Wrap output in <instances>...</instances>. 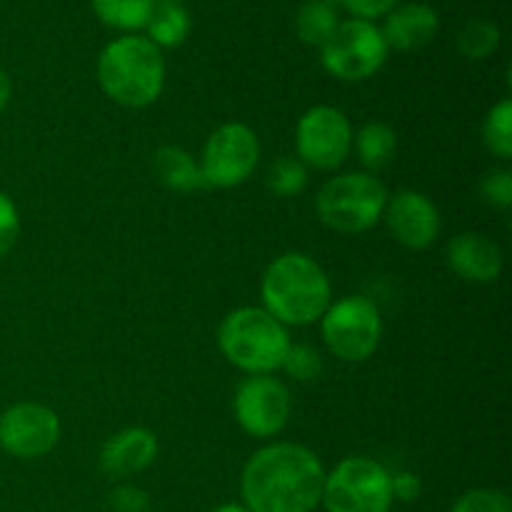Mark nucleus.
<instances>
[{
  "mask_svg": "<svg viewBox=\"0 0 512 512\" xmlns=\"http://www.w3.org/2000/svg\"><path fill=\"white\" fill-rule=\"evenodd\" d=\"M110 510L113 512H150L153 510V500L143 488L135 485H118L113 493L108 495Z\"/></svg>",
  "mask_w": 512,
  "mask_h": 512,
  "instance_id": "c85d7f7f",
  "label": "nucleus"
},
{
  "mask_svg": "<svg viewBox=\"0 0 512 512\" xmlns=\"http://www.w3.org/2000/svg\"><path fill=\"white\" fill-rule=\"evenodd\" d=\"M295 158L313 170H335L353 150V125L340 108L313 105L295 125Z\"/></svg>",
  "mask_w": 512,
  "mask_h": 512,
  "instance_id": "9d476101",
  "label": "nucleus"
},
{
  "mask_svg": "<svg viewBox=\"0 0 512 512\" xmlns=\"http://www.w3.org/2000/svg\"><path fill=\"white\" fill-rule=\"evenodd\" d=\"M338 5L335 0H305L295 13V33L305 45L323 48L338 30Z\"/></svg>",
  "mask_w": 512,
  "mask_h": 512,
  "instance_id": "6ab92c4d",
  "label": "nucleus"
},
{
  "mask_svg": "<svg viewBox=\"0 0 512 512\" xmlns=\"http://www.w3.org/2000/svg\"><path fill=\"white\" fill-rule=\"evenodd\" d=\"M325 468L298 443H270L253 453L240 475L243 505L250 512H313L323 500Z\"/></svg>",
  "mask_w": 512,
  "mask_h": 512,
  "instance_id": "f257e3e1",
  "label": "nucleus"
},
{
  "mask_svg": "<svg viewBox=\"0 0 512 512\" xmlns=\"http://www.w3.org/2000/svg\"><path fill=\"white\" fill-rule=\"evenodd\" d=\"M293 413V398L283 380L273 375H248L235 388L233 418L245 435L258 440L275 438Z\"/></svg>",
  "mask_w": 512,
  "mask_h": 512,
  "instance_id": "9b49d317",
  "label": "nucleus"
},
{
  "mask_svg": "<svg viewBox=\"0 0 512 512\" xmlns=\"http://www.w3.org/2000/svg\"><path fill=\"white\" fill-rule=\"evenodd\" d=\"M388 198V188L373 173H343L320 188L315 213L335 233H365L383 220Z\"/></svg>",
  "mask_w": 512,
  "mask_h": 512,
  "instance_id": "39448f33",
  "label": "nucleus"
},
{
  "mask_svg": "<svg viewBox=\"0 0 512 512\" xmlns=\"http://www.w3.org/2000/svg\"><path fill=\"white\" fill-rule=\"evenodd\" d=\"M150 40L158 48H178L190 35V15L183 0H153V15L145 25Z\"/></svg>",
  "mask_w": 512,
  "mask_h": 512,
  "instance_id": "a211bd4d",
  "label": "nucleus"
},
{
  "mask_svg": "<svg viewBox=\"0 0 512 512\" xmlns=\"http://www.w3.org/2000/svg\"><path fill=\"white\" fill-rule=\"evenodd\" d=\"M10 95H13V83H10L8 73H5V70L0 68V113H3V110L8 108Z\"/></svg>",
  "mask_w": 512,
  "mask_h": 512,
  "instance_id": "2f4dec72",
  "label": "nucleus"
},
{
  "mask_svg": "<svg viewBox=\"0 0 512 512\" xmlns=\"http://www.w3.org/2000/svg\"><path fill=\"white\" fill-rule=\"evenodd\" d=\"M290 340L288 328L260 305H243L223 318L218 348L230 365L248 375H273L283 368Z\"/></svg>",
  "mask_w": 512,
  "mask_h": 512,
  "instance_id": "20e7f679",
  "label": "nucleus"
},
{
  "mask_svg": "<svg viewBox=\"0 0 512 512\" xmlns=\"http://www.w3.org/2000/svg\"><path fill=\"white\" fill-rule=\"evenodd\" d=\"M308 185V168L293 155H280L265 173V188L278 198H295Z\"/></svg>",
  "mask_w": 512,
  "mask_h": 512,
  "instance_id": "5701e85b",
  "label": "nucleus"
},
{
  "mask_svg": "<svg viewBox=\"0 0 512 512\" xmlns=\"http://www.w3.org/2000/svg\"><path fill=\"white\" fill-rule=\"evenodd\" d=\"M388 43L370 20H340L333 38L320 48V63L333 78L360 83L378 73L388 60Z\"/></svg>",
  "mask_w": 512,
  "mask_h": 512,
  "instance_id": "6e6552de",
  "label": "nucleus"
},
{
  "mask_svg": "<svg viewBox=\"0 0 512 512\" xmlns=\"http://www.w3.org/2000/svg\"><path fill=\"white\" fill-rule=\"evenodd\" d=\"M483 143L490 155L500 160L512 158V100L503 98L488 110L483 120Z\"/></svg>",
  "mask_w": 512,
  "mask_h": 512,
  "instance_id": "4be33fe9",
  "label": "nucleus"
},
{
  "mask_svg": "<svg viewBox=\"0 0 512 512\" xmlns=\"http://www.w3.org/2000/svg\"><path fill=\"white\" fill-rule=\"evenodd\" d=\"M390 490H393V500L413 503V500H418L423 495V480H420V475L410 473V470L390 473Z\"/></svg>",
  "mask_w": 512,
  "mask_h": 512,
  "instance_id": "7c9ffc66",
  "label": "nucleus"
},
{
  "mask_svg": "<svg viewBox=\"0 0 512 512\" xmlns=\"http://www.w3.org/2000/svg\"><path fill=\"white\" fill-rule=\"evenodd\" d=\"M320 505L328 512H390V470L368 455H350L325 473Z\"/></svg>",
  "mask_w": 512,
  "mask_h": 512,
  "instance_id": "0eeeda50",
  "label": "nucleus"
},
{
  "mask_svg": "<svg viewBox=\"0 0 512 512\" xmlns=\"http://www.w3.org/2000/svg\"><path fill=\"white\" fill-rule=\"evenodd\" d=\"M153 170L160 183L173 193H193V190L205 188L198 160L178 145H163L155 150Z\"/></svg>",
  "mask_w": 512,
  "mask_h": 512,
  "instance_id": "f3484780",
  "label": "nucleus"
},
{
  "mask_svg": "<svg viewBox=\"0 0 512 512\" xmlns=\"http://www.w3.org/2000/svg\"><path fill=\"white\" fill-rule=\"evenodd\" d=\"M383 220L393 238L410 250L430 248L443 228L435 203L420 190H398L388 198Z\"/></svg>",
  "mask_w": 512,
  "mask_h": 512,
  "instance_id": "ddd939ff",
  "label": "nucleus"
},
{
  "mask_svg": "<svg viewBox=\"0 0 512 512\" xmlns=\"http://www.w3.org/2000/svg\"><path fill=\"white\" fill-rule=\"evenodd\" d=\"M458 48L468 60H485L500 48V28L490 20H468L458 33Z\"/></svg>",
  "mask_w": 512,
  "mask_h": 512,
  "instance_id": "b1692460",
  "label": "nucleus"
},
{
  "mask_svg": "<svg viewBox=\"0 0 512 512\" xmlns=\"http://www.w3.org/2000/svg\"><path fill=\"white\" fill-rule=\"evenodd\" d=\"M60 418L43 403H15L0 413V450L10 458L35 460L60 443Z\"/></svg>",
  "mask_w": 512,
  "mask_h": 512,
  "instance_id": "f8f14e48",
  "label": "nucleus"
},
{
  "mask_svg": "<svg viewBox=\"0 0 512 512\" xmlns=\"http://www.w3.org/2000/svg\"><path fill=\"white\" fill-rule=\"evenodd\" d=\"M320 323L325 348L343 363H365L383 340V315L365 295H345L328 305Z\"/></svg>",
  "mask_w": 512,
  "mask_h": 512,
  "instance_id": "423d86ee",
  "label": "nucleus"
},
{
  "mask_svg": "<svg viewBox=\"0 0 512 512\" xmlns=\"http://www.w3.org/2000/svg\"><path fill=\"white\" fill-rule=\"evenodd\" d=\"M90 5L100 23L125 35L143 30L153 15V0H90Z\"/></svg>",
  "mask_w": 512,
  "mask_h": 512,
  "instance_id": "412c9836",
  "label": "nucleus"
},
{
  "mask_svg": "<svg viewBox=\"0 0 512 512\" xmlns=\"http://www.w3.org/2000/svg\"><path fill=\"white\" fill-rule=\"evenodd\" d=\"M480 193L500 210L512 208V173L508 168H493L480 180Z\"/></svg>",
  "mask_w": 512,
  "mask_h": 512,
  "instance_id": "bb28decb",
  "label": "nucleus"
},
{
  "mask_svg": "<svg viewBox=\"0 0 512 512\" xmlns=\"http://www.w3.org/2000/svg\"><path fill=\"white\" fill-rule=\"evenodd\" d=\"M210 512H250V510L245 508V505H240V503H223V505H218V508H213Z\"/></svg>",
  "mask_w": 512,
  "mask_h": 512,
  "instance_id": "473e14b6",
  "label": "nucleus"
},
{
  "mask_svg": "<svg viewBox=\"0 0 512 512\" xmlns=\"http://www.w3.org/2000/svg\"><path fill=\"white\" fill-rule=\"evenodd\" d=\"M20 235V213L8 193L0 190V258L15 248Z\"/></svg>",
  "mask_w": 512,
  "mask_h": 512,
  "instance_id": "cd10ccee",
  "label": "nucleus"
},
{
  "mask_svg": "<svg viewBox=\"0 0 512 512\" xmlns=\"http://www.w3.org/2000/svg\"><path fill=\"white\" fill-rule=\"evenodd\" d=\"M260 298L263 308L285 328H303L323 318L333 303V285L313 255L290 250L265 268Z\"/></svg>",
  "mask_w": 512,
  "mask_h": 512,
  "instance_id": "f03ea898",
  "label": "nucleus"
},
{
  "mask_svg": "<svg viewBox=\"0 0 512 512\" xmlns=\"http://www.w3.org/2000/svg\"><path fill=\"white\" fill-rule=\"evenodd\" d=\"M260 163V140L250 125L223 123L215 128L200 150V175L205 188H238Z\"/></svg>",
  "mask_w": 512,
  "mask_h": 512,
  "instance_id": "1a4fd4ad",
  "label": "nucleus"
},
{
  "mask_svg": "<svg viewBox=\"0 0 512 512\" xmlns=\"http://www.w3.org/2000/svg\"><path fill=\"white\" fill-rule=\"evenodd\" d=\"M95 73L113 103L123 108H148L165 88L163 50L145 35H120L100 50Z\"/></svg>",
  "mask_w": 512,
  "mask_h": 512,
  "instance_id": "7ed1b4c3",
  "label": "nucleus"
},
{
  "mask_svg": "<svg viewBox=\"0 0 512 512\" xmlns=\"http://www.w3.org/2000/svg\"><path fill=\"white\" fill-rule=\"evenodd\" d=\"M323 368V355H320L313 345L293 343L290 345L288 355H285L283 368L280 370H285L288 378L295 380V383H313V380H318L320 375H323Z\"/></svg>",
  "mask_w": 512,
  "mask_h": 512,
  "instance_id": "393cba45",
  "label": "nucleus"
},
{
  "mask_svg": "<svg viewBox=\"0 0 512 512\" xmlns=\"http://www.w3.org/2000/svg\"><path fill=\"white\" fill-rule=\"evenodd\" d=\"M448 265L465 283H495L503 273V253L483 233H458L448 243Z\"/></svg>",
  "mask_w": 512,
  "mask_h": 512,
  "instance_id": "2eb2a0df",
  "label": "nucleus"
},
{
  "mask_svg": "<svg viewBox=\"0 0 512 512\" xmlns=\"http://www.w3.org/2000/svg\"><path fill=\"white\" fill-rule=\"evenodd\" d=\"M400 0H335V5L348 10L353 18L358 20H370L373 23L375 18H383L390 10L398 5Z\"/></svg>",
  "mask_w": 512,
  "mask_h": 512,
  "instance_id": "c756f323",
  "label": "nucleus"
},
{
  "mask_svg": "<svg viewBox=\"0 0 512 512\" xmlns=\"http://www.w3.org/2000/svg\"><path fill=\"white\" fill-rule=\"evenodd\" d=\"M158 458V438L153 430L140 428H123L115 435L105 440L103 450H100V468L110 478H130L150 465Z\"/></svg>",
  "mask_w": 512,
  "mask_h": 512,
  "instance_id": "4468645a",
  "label": "nucleus"
},
{
  "mask_svg": "<svg viewBox=\"0 0 512 512\" xmlns=\"http://www.w3.org/2000/svg\"><path fill=\"white\" fill-rule=\"evenodd\" d=\"M450 512H512V500L503 490L475 488L460 495Z\"/></svg>",
  "mask_w": 512,
  "mask_h": 512,
  "instance_id": "a878e982",
  "label": "nucleus"
},
{
  "mask_svg": "<svg viewBox=\"0 0 512 512\" xmlns=\"http://www.w3.org/2000/svg\"><path fill=\"white\" fill-rule=\"evenodd\" d=\"M353 145L360 163L373 173V170L388 168L393 163L395 150H398V135L388 123L373 120L353 135Z\"/></svg>",
  "mask_w": 512,
  "mask_h": 512,
  "instance_id": "aec40b11",
  "label": "nucleus"
},
{
  "mask_svg": "<svg viewBox=\"0 0 512 512\" xmlns=\"http://www.w3.org/2000/svg\"><path fill=\"white\" fill-rule=\"evenodd\" d=\"M440 18L438 10L428 3H403L395 5L388 15H385V25L380 28L388 48L400 50V53H410V50H420L438 35Z\"/></svg>",
  "mask_w": 512,
  "mask_h": 512,
  "instance_id": "dca6fc26",
  "label": "nucleus"
}]
</instances>
